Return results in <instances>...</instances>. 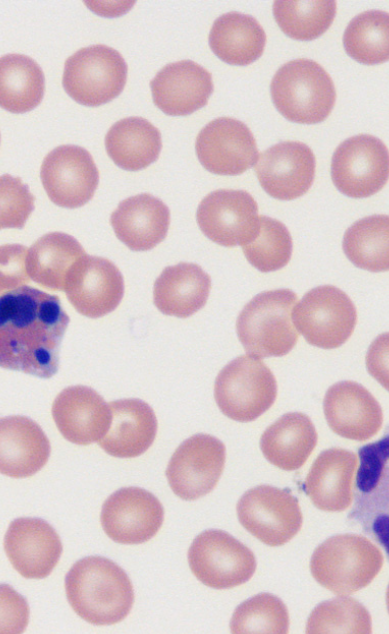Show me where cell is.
<instances>
[{"label": "cell", "mask_w": 389, "mask_h": 634, "mask_svg": "<svg viewBox=\"0 0 389 634\" xmlns=\"http://www.w3.org/2000/svg\"><path fill=\"white\" fill-rule=\"evenodd\" d=\"M70 318L58 296L21 286L0 296V367L51 378Z\"/></svg>", "instance_id": "cell-1"}, {"label": "cell", "mask_w": 389, "mask_h": 634, "mask_svg": "<svg viewBox=\"0 0 389 634\" xmlns=\"http://www.w3.org/2000/svg\"><path fill=\"white\" fill-rule=\"evenodd\" d=\"M69 604L81 618L94 625L122 621L134 602L127 573L105 557H84L65 576Z\"/></svg>", "instance_id": "cell-2"}, {"label": "cell", "mask_w": 389, "mask_h": 634, "mask_svg": "<svg viewBox=\"0 0 389 634\" xmlns=\"http://www.w3.org/2000/svg\"><path fill=\"white\" fill-rule=\"evenodd\" d=\"M296 302L293 291L276 289L257 294L244 306L236 332L249 356L280 357L293 349L299 337L292 321Z\"/></svg>", "instance_id": "cell-3"}, {"label": "cell", "mask_w": 389, "mask_h": 634, "mask_svg": "<svg viewBox=\"0 0 389 634\" xmlns=\"http://www.w3.org/2000/svg\"><path fill=\"white\" fill-rule=\"evenodd\" d=\"M384 557L368 538L357 534L334 535L312 554L313 578L336 595H350L368 586L382 568Z\"/></svg>", "instance_id": "cell-4"}, {"label": "cell", "mask_w": 389, "mask_h": 634, "mask_svg": "<svg viewBox=\"0 0 389 634\" xmlns=\"http://www.w3.org/2000/svg\"><path fill=\"white\" fill-rule=\"evenodd\" d=\"M271 97L276 109L291 122L316 124L331 113L336 99L334 83L326 70L310 59L285 63L275 73Z\"/></svg>", "instance_id": "cell-5"}, {"label": "cell", "mask_w": 389, "mask_h": 634, "mask_svg": "<svg viewBox=\"0 0 389 634\" xmlns=\"http://www.w3.org/2000/svg\"><path fill=\"white\" fill-rule=\"evenodd\" d=\"M277 382L258 358L241 355L230 361L216 377L214 397L221 412L239 422H250L275 402Z\"/></svg>", "instance_id": "cell-6"}, {"label": "cell", "mask_w": 389, "mask_h": 634, "mask_svg": "<svg viewBox=\"0 0 389 634\" xmlns=\"http://www.w3.org/2000/svg\"><path fill=\"white\" fill-rule=\"evenodd\" d=\"M127 71V64L118 51L106 45H91L67 58L62 85L79 104L97 107L122 92Z\"/></svg>", "instance_id": "cell-7"}, {"label": "cell", "mask_w": 389, "mask_h": 634, "mask_svg": "<svg viewBox=\"0 0 389 634\" xmlns=\"http://www.w3.org/2000/svg\"><path fill=\"white\" fill-rule=\"evenodd\" d=\"M292 311V321L305 340L316 347L334 349L352 335L357 311L349 296L333 285L308 291Z\"/></svg>", "instance_id": "cell-8"}, {"label": "cell", "mask_w": 389, "mask_h": 634, "mask_svg": "<svg viewBox=\"0 0 389 634\" xmlns=\"http://www.w3.org/2000/svg\"><path fill=\"white\" fill-rule=\"evenodd\" d=\"M188 563L195 577L214 589L244 584L256 570L253 552L219 529H208L196 536L188 550Z\"/></svg>", "instance_id": "cell-9"}, {"label": "cell", "mask_w": 389, "mask_h": 634, "mask_svg": "<svg viewBox=\"0 0 389 634\" xmlns=\"http://www.w3.org/2000/svg\"><path fill=\"white\" fill-rule=\"evenodd\" d=\"M241 525L268 546H281L301 529L298 499L288 489L260 485L246 491L236 506Z\"/></svg>", "instance_id": "cell-10"}, {"label": "cell", "mask_w": 389, "mask_h": 634, "mask_svg": "<svg viewBox=\"0 0 389 634\" xmlns=\"http://www.w3.org/2000/svg\"><path fill=\"white\" fill-rule=\"evenodd\" d=\"M389 159L385 144L375 136L360 134L343 141L331 160L336 188L352 198H366L380 191L388 180Z\"/></svg>", "instance_id": "cell-11"}, {"label": "cell", "mask_w": 389, "mask_h": 634, "mask_svg": "<svg viewBox=\"0 0 389 634\" xmlns=\"http://www.w3.org/2000/svg\"><path fill=\"white\" fill-rule=\"evenodd\" d=\"M225 445L208 434H195L175 450L166 469L172 491L191 501L205 496L217 485L225 465Z\"/></svg>", "instance_id": "cell-12"}, {"label": "cell", "mask_w": 389, "mask_h": 634, "mask_svg": "<svg viewBox=\"0 0 389 634\" xmlns=\"http://www.w3.org/2000/svg\"><path fill=\"white\" fill-rule=\"evenodd\" d=\"M196 220L211 241L224 247L243 246L259 228L258 205L247 191L219 189L200 202Z\"/></svg>", "instance_id": "cell-13"}, {"label": "cell", "mask_w": 389, "mask_h": 634, "mask_svg": "<svg viewBox=\"0 0 389 634\" xmlns=\"http://www.w3.org/2000/svg\"><path fill=\"white\" fill-rule=\"evenodd\" d=\"M40 177L49 199L64 208H78L93 197L99 172L91 154L76 145H61L44 158Z\"/></svg>", "instance_id": "cell-14"}, {"label": "cell", "mask_w": 389, "mask_h": 634, "mask_svg": "<svg viewBox=\"0 0 389 634\" xmlns=\"http://www.w3.org/2000/svg\"><path fill=\"white\" fill-rule=\"evenodd\" d=\"M195 150L201 165L217 175H240L258 159L252 132L243 122L230 117L209 122L199 132Z\"/></svg>", "instance_id": "cell-15"}, {"label": "cell", "mask_w": 389, "mask_h": 634, "mask_svg": "<svg viewBox=\"0 0 389 634\" xmlns=\"http://www.w3.org/2000/svg\"><path fill=\"white\" fill-rule=\"evenodd\" d=\"M82 315L99 318L114 311L124 295V280L108 259L84 254L70 269L64 290Z\"/></svg>", "instance_id": "cell-16"}, {"label": "cell", "mask_w": 389, "mask_h": 634, "mask_svg": "<svg viewBox=\"0 0 389 634\" xmlns=\"http://www.w3.org/2000/svg\"><path fill=\"white\" fill-rule=\"evenodd\" d=\"M101 525L109 538L122 544H139L150 540L161 528L164 509L149 491L124 487L103 503Z\"/></svg>", "instance_id": "cell-17"}, {"label": "cell", "mask_w": 389, "mask_h": 634, "mask_svg": "<svg viewBox=\"0 0 389 634\" xmlns=\"http://www.w3.org/2000/svg\"><path fill=\"white\" fill-rule=\"evenodd\" d=\"M255 172L260 185L271 197L289 201L301 197L315 177L314 153L299 141L279 142L258 156Z\"/></svg>", "instance_id": "cell-18"}, {"label": "cell", "mask_w": 389, "mask_h": 634, "mask_svg": "<svg viewBox=\"0 0 389 634\" xmlns=\"http://www.w3.org/2000/svg\"><path fill=\"white\" fill-rule=\"evenodd\" d=\"M5 553L23 577L42 579L57 565L62 543L55 529L45 520L33 517L14 519L4 537Z\"/></svg>", "instance_id": "cell-19"}, {"label": "cell", "mask_w": 389, "mask_h": 634, "mask_svg": "<svg viewBox=\"0 0 389 634\" xmlns=\"http://www.w3.org/2000/svg\"><path fill=\"white\" fill-rule=\"evenodd\" d=\"M323 411L333 432L356 441L372 438L383 422L380 404L365 387L353 381H341L329 387Z\"/></svg>", "instance_id": "cell-20"}, {"label": "cell", "mask_w": 389, "mask_h": 634, "mask_svg": "<svg viewBox=\"0 0 389 634\" xmlns=\"http://www.w3.org/2000/svg\"><path fill=\"white\" fill-rule=\"evenodd\" d=\"M52 416L62 436L77 445L101 440L111 422V411L103 397L82 385L67 387L57 395Z\"/></svg>", "instance_id": "cell-21"}, {"label": "cell", "mask_w": 389, "mask_h": 634, "mask_svg": "<svg viewBox=\"0 0 389 634\" xmlns=\"http://www.w3.org/2000/svg\"><path fill=\"white\" fill-rule=\"evenodd\" d=\"M155 105L167 115L186 116L204 107L214 86L212 75L191 60L164 66L151 80Z\"/></svg>", "instance_id": "cell-22"}, {"label": "cell", "mask_w": 389, "mask_h": 634, "mask_svg": "<svg viewBox=\"0 0 389 634\" xmlns=\"http://www.w3.org/2000/svg\"><path fill=\"white\" fill-rule=\"evenodd\" d=\"M50 442L42 428L26 416L0 418V473L30 477L47 463Z\"/></svg>", "instance_id": "cell-23"}, {"label": "cell", "mask_w": 389, "mask_h": 634, "mask_svg": "<svg viewBox=\"0 0 389 634\" xmlns=\"http://www.w3.org/2000/svg\"><path fill=\"white\" fill-rule=\"evenodd\" d=\"M110 223L116 237L129 249L147 251L165 239L170 211L157 197L142 193L121 201Z\"/></svg>", "instance_id": "cell-24"}, {"label": "cell", "mask_w": 389, "mask_h": 634, "mask_svg": "<svg viewBox=\"0 0 389 634\" xmlns=\"http://www.w3.org/2000/svg\"><path fill=\"white\" fill-rule=\"evenodd\" d=\"M357 465L354 452L330 448L321 452L306 477L304 491L318 509L340 512L352 503V481Z\"/></svg>", "instance_id": "cell-25"}, {"label": "cell", "mask_w": 389, "mask_h": 634, "mask_svg": "<svg viewBox=\"0 0 389 634\" xmlns=\"http://www.w3.org/2000/svg\"><path fill=\"white\" fill-rule=\"evenodd\" d=\"M110 426L98 441L109 455L133 458L152 445L157 433V419L153 409L140 399H120L108 403Z\"/></svg>", "instance_id": "cell-26"}, {"label": "cell", "mask_w": 389, "mask_h": 634, "mask_svg": "<svg viewBox=\"0 0 389 634\" xmlns=\"http://www.w3.org/2000/svg\"><path fill=\"white\" fill-rule=\"evenodd\" d=\"M210 289L211 278L199 265L181 262L155 280L153 301L163 314L187 318L205 306Z\"/></svg>", "instance_id": "cell-27"}, {"label": "cell", "mask_w": 389, "mask_h": 634, "mask_svg": "<svg viewBox=\"0 0 389 634\" xmlns=\"http://www.w3.org/2000/svg\"><path fill=\"white\" fill-rule=\"evenodd\" d=\"M311 419L300 412L286 413L263 432L260 449L274 466L293 471L301 468L317 444Z\"/></svg>", "instance_id": "cell-28"}, {"label": "cell", "mask_w": 389, "mask_h": 634, "mask_svg": "<svg viewBox=\"0 0 389 634\" xmlns=\"http://www.w3.org/2000/svg\"><path fill=\"white\" fill-rule=\"evenodd\" d=\"M266 34L252 16L228 12L218 17L209 33V45L222 61L237 66H246L262 55Z\"/></svg>", "instance_id": "cell-29"}, {"label": "cell", "mask_w": 389, "mask_h": 634, "mask_svg": "<svg viewBox=\"0 0 389 634\" xmlns=\"http://www.w3.org/2000/svg\"><path fill=\"white\" fill-rule=\"evenodd\" d=\"M108 156L120 168L138 171L155 162L162 148L160 131L141 117L117 121L105 136Z\"/></svg>", "instance_id": "cell-30"}, {"label": "cell", "mask_w": 389, "mask_h": 634, "mask_svg": "<svg viewBox=\"0 0 389 634\" xmlns=\"http://www.w3.org/2000/svg\"><path fill=\"white\" fill-rule=\"evenodd\" d=\"M27 253L29 277L40 286L56 291L64 290L70 269L86 254L74 237L63 232L43 235Z\"/></svg>", "instance_id": "cell-31"}, {"label": "cell", "mask_w": 389, "mask_h": 634, "mask_svg": "<svg viewBox=\"0 0 389 634\" xmlns=\"http://www.w3.org/2000/svg\"><path fill=\"white\" fill-rule=\"evenodd\" d=\"M45 77L32 58L22 54L0 57V107L25 113L37 107L44 95Z\"/></svg>", "instance_id": "cell-32"}, {"label": "cell", "mask_w": 389, "mask_h": 634, "mask_svg": "<svg viewBox=\"0 0 389 634\" xmlns=\"http://www.w3.org/2000/svg\"><path fill=\"white\" fill-rule=\"evenodd\" d=\"M389 219L371 215L353 223L345 232L343 251L358 268L383 272L389 268Z\"/></svg>", "instance_id": "cell-33"}, {"label": "cell", "mask_w": 389, "mask_h": 634, "mask_svg": "<svg viewBox=\"0 0 389 634\" xmlns=\"http://www.w3.org/2000/svg\"><path fill=\"white\" fill-rule=\"evenodd\" d=\"M389 15L385 11L370 10L355 16L343 35L346 53L354 60L375 65L389 57Z\"/></svg>", "instance_id": "cell-34"}, {"label": "cell", "mask_w": 389, "mask_h": 634, "mask_svg": "<svg viewBox=\"0 0 389 634\" xmlns=\"http://www.w3.org/2000/svg\"><path fill=\"white\" fill-rule=\"evenodd\" d=\"M274 18L289 37L310 41L320 37L331 26L336 14V2L283 1L273 3Z\"/></svg>", "instance_id": "cell-35"}, {"label": "cell", "mask_w": 389, "mask_h": 634, "mask_svg": "<svg viewBox=\"0 0 389 634\" xmlns=\"http://www.w3.org/2000/svg\"><path fill=\"white\" fill-rule=\"evenodd\" d=\"M307 634H370L369 611L350 597H336L318 604L307 620Z\"/></svg>", "instance_id": "cell-36"}, {"label": "cell", "mask_w": 389, "mask_h": 634, "mask_svg": "<svg viewBox=\"0 0 389 634\" xmlns=\"http://www.w3.org/2000/svg\"><path fill=\"white\" fill-rule=\"evenodd\" d=\"M234 634H286L289 614L284 602L271 593H259L236 607L230 621Z\"/></svg>", "instance_id": "cell-37"}, {"label": "cell", "mask_w": 389, "mask_h": 634, "mask_svg": "<svg viewBox=\"0 0 389 634\" xmlns=\"http://www.w3.org/2000/svg\"><path fill=\"white\" fill-rule=\"evenodd\" d=\"M248 262L261 272L277 271L290 261L293 242L287 227L280 221L259 216V228L254 238L242 246Z\"/></svg>", "instance_id": "cell-38"}, {"label": "cell", "mask_w": 389, "mask_h": 634, "mask_svg": "<svg viewBox=\"0 0 389 634\" xmlns=\"http://www.w3.org/2000/svg\"><path fill=\"white\" fill-rule=\"evenodd\" d=\"M34 210V196L19 177L0 176V229H22Z\"/></svg>", "instance_id": "cell-39"}, {"label": "cell", "mask_w": 389, "mask_h": 634, "mask_svg": "<svg viewBox=\"0 0 389 634\" xmlns=\"http://www.w3.org/2000/svg\"><path fill=\"white\" fill-rule=\"evenodd\" d=\"M29 605L12 586L0 583V634H19L27 627Z\"/></svg>", "instance_id": "cell-40"}, {"label": "cell", "mask_w": 389, "mask_h": 634, "mask_svg": "<svg viewBox=\"0 0 389 634\" xmlns=\"http://www.w3.org/2000/svg\"><path fill=\"white\" fill-rule=\"evenodd\" d=\"M27 252L21 244L0 245V294L29 282Z\"/></svg>", "instance_id": "cell-41"}]
</instances>
